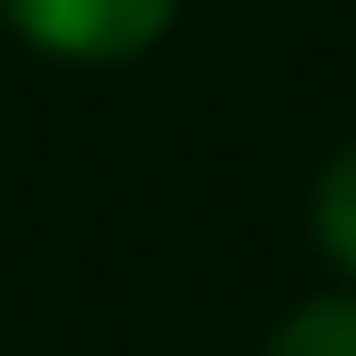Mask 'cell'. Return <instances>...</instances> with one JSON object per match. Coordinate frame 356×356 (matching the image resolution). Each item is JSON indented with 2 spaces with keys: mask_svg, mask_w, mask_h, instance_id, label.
Segmentation results:
<instances>
[{
  "mask_svg": "<svg viewBox=\"0 0 356 356\" xmlns=\"http://www.w3.org/2000/svg\"><path fill=\"white\" fill-rule=\"evenodd\" d=\"M309 222H317V245L332 269L356 277V143L317 175V198H309Z\"/></svg>",
  "mask_w": 356,
  "mask_h": 356,
  "instance_id": "cell-3",
  "label": "cell"
},
{
  "mask_svg": "<svg viewBox=\"0 0 356 356\" xmlns=\"http://www.w3.org/2000/svg\"><path fill=\"white\" fill-rule=\"evenodd\" d=\"M269 356H356V293H325V301H301L277 325Z\"/></svg>",
  "mask_w": 356,
  "mask_h": 356,
  "instance_id": "cell-2",
  "label": "cell"
},
{
  "mask_svg": "<svg viewBox=\"0 0 356 356\" xmlns=\"http://www.w3.org/2000/svg\"><path fill=\"white\" fill-rule=\"evenodd\" d=\"M0 24L64 64H127L166 40L175 0H0Z\"/></svg>",
  "mask_w": 356,
  "mask_h": 356,
  "instance_id": "cell-1",
  "label": "cell"
}]
</instances>
